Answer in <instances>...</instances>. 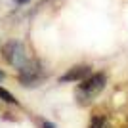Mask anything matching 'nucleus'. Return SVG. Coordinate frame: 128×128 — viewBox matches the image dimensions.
I'll return each instance as SVG.
<instances>
[{"label":"nucleus","instance_id":"6e6552de","mask_svg":"<svg viewBox=\"0 0 128 128\" xmlns=\"http://www.w3.org/2000/svg\"><path fill=\"white\" fill-rule=\"evenodd\" d=\"M2 78H4V73H2V71H0V80H2Z\"/></svg>","mask_w":128,"mask_h":128},{"label":"nucleus","instance_id":"39448f33","mask_svg":"<svg viewBox=\"0 0 128 128\" xmlns=\"http://www.w3.org/2000/svg\"><path fill=\"white\" fill-rule=\"evenodd\" d=\"M90 128H103V122L100 120V118H94V122H92Z\"/></svg>","mask_w":128,"mask_h":128},{"label":"nucleus","instance_id":"f03ea898","mask_svg":"<svg viewBox=\"0 0 128 128\" xmlns=\"http://www.w3.org/2000/svg\"><path fill=\"white\" fill-rule=\"evenodd\" d=\"M107 76L103 73H90L84 80H80L78 88H76V100L80 105H88L94 102V98L105 88Z\"/></svg>","mask_w":128,"mask_h":128},{"label":"nucleus","instance_id":"f257e3e1","mask_svg":"<svg viewBox=\"0 0 128 128\" xmlns=\"http://www.w3.org/2000/svg\"><path fill=\"white\" fill-rule=\"evenodd\" d=\"M2 58L12 65V67H16L19 71V75H21V82L25 84H32V82H36L40 78V63H38L36 59H32L29 54H27L25 46L21 42H17V40H10V42H6L2 46Z\"/></svg>","mask_w":128,"mask_h":128},{"label":"nucleus","instance_id":"20e7f679","mask_svg":"<svg viewBox=\"0 0 128 128\" xmlns=\"http://www.w3.org/2000/svg\"><path fill=\"white\" fill-rule=\"evenodd\" d=\"M0 102H6V103H16V98L12 96L8 90H4V88L0 86Z\"/></svg>","mask_w":128,"mask_h":128},{"label":"nucleus","instance_id":"0eeeda50","mask_svg":"<svg viewBox=\"0 0 128 128\" xmlns=\"http://www.w3.org/2000/svg\"><path fill=\"white\" fill-rule=\"evenodd\" d=\"M29 0H16V4H27Z\"/></svg>","mask_w":128,"mask_h":128},{"label":"nucleus","instance_id":"7ed1b4c3","mask_svg":"<svg viewBox=\"0 0 128 128\" xmlns=\"http://www.w3.org/2000/svg\"><path fill=\"white\" fill-rule=\"evenodd\" d=\"M88 75H90V67H88V65H78V67H73V69L67 71V73L59 78V82H61V84H67V82H80V80H84Z\"/></svg>","mask_w":128,"mask_h":128},{"label":"nucleus","instance_id":"423d86ee","mask_svg":"<svg viewBox=\"0 0 128 128\" xmlns=\"http://www.w3.org/2000/svg\"><path fill=\"white\" fill-rule=\"evenodd\" d=\"M42 128H58V126L52 124V122H48V120H42Z\"/></svg>","mask_w":128,"mask_h":128}]
</instances>
